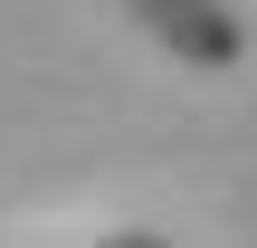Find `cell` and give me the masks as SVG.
Returning a JSON list of instances; mask_svg holds the SVG:
<instances>
[{
    "mask_svg": "<svg viewBox=\"0 0 257 248\" xmlns=\"http://www.w3.org/2000/svg\"><path fill=\"white\" fill-rule=\"evenodd\" d=\"M181 67H238L248 57V19L229 10V0H124Z\"/></svg>",
    "mask_w": 257,
    "mask_h": 248,
    "instance_id": "obj_1",
    "label": "cell"
}]
</instances>
